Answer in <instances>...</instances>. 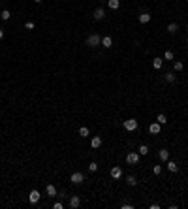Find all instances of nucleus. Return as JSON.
<instances>
[{"label":"nucleus","instance_id":"obj_1","mask_svg":"<svg viewBox=\"0 0 188 209\" xmlns=\"http://www.w3.org/2000/svg\"><path fill=\"white\" fill-rule=\"evenodd\" d=\"M100 43H102V38L98 36V34H90V36L87 38V45H89V47H98Z\"/></svg>","mask_w":188,"mask_h":209},{"label":"nucleus","instance_id":"obj_2","mask_svg":"<svg viewBox=\"0 0 188 209\" xmlns=\"http://www.w3.org/2000/svg\"><path fill=\"white\" fill-rule=\"evenodd\" d=\"M70 181L73 183V185H81V183L85 181V175L81 171H75V173H72V177H70Z\"/></svg>","mask_w":188,"mask_h":209},{"label":"nucleus","instance_id":"obj_3","mask_svg":"<svg viewBox=\"0 0 188 209\" xmlns=\"http://www.w3.org/2000/svg\"><path fill=\"white\" fill-rule=\"evenodd\" d=\"M135 128H138V121H135V119H128V121H124V130L134 132Z\"/></svg>","mask_w":188,"mask_h":209},{"label":"nucleus","instance_id":"obj_4","mask_svg":"<svg viewBox=\"0 0 188 209\" xmlns=\"http://www.w3.org/2000/svg\"><path fill=\"white\" fill-rule=\"evenodd\" d=\"M126 162H128V164H132V166L138 164V162H139V155H138V153H128V156H126Z\"/></svg>","mask_w":188,"mask_h":209},{"label":"nucleus","instance_id":"obj_5","mask_svg":"<svg viewBox=\"0 0 188 209\" xmlns=\"http://www.w3.org/2000/svg\"><path fill=\"white\" fill-rule=\"evenodd\" d=\"M111 177H113V179H120V177H122V170H120L119 166L111 168Z\"/></svg>","mask_w":188,"mask_h":209},{"label":"nucleus","instance_id":"obj_6","mask_svg":"<svg viewBox=\"0 0 188 209\" xmlns=\"http://www.w3.org/2000/svg\"><path fill=\"white\" fill-rule=\"evenodd\" d=\"M28 202H30V203H38V202H40V192H38V190H32V192L28 194Z\"/></svg>","mask_w":188,"mask_h":209},{"label":"nucleus","instance_id":"obj_7","mask_svg":"<svg viewBox=\"0 0 188 209\" xmlns=\"http://www.w3.org/2000/svg\"><path fill=\"white\" fill-rule=\"evenodd\" d=\"M79 205H81L79 196H70V207H72V209H77Z\"/></svg>","mask_w":188,"mask_h":209},{"label":"nucleus","instance_id":"obj_8","mask_svg":"<svg viewBox=\"0 0 188 209\" xmlns=\"http://www.w3.org/2000/svg\"><path fill=\"white\" fill-rule=\"evenodd\" d=\"M104 17H105V9H104V8H98V9L94 12V19H96V21H102Z\"/></svg>","mask_w":188,"mask_h":209},{"label":"nucleus","instance_id":"obj_9","mask_svg":"<svg viewBox=\"0 0 188 209\" xmlns=\"http://www.w3.org/2000/svg\"><path fill=\"white\" fill-rule=\"evenodd\" d=\"M100 145H102V137L100 136H94L92 140H90V147H92V149H98Z\"/></svg>","mask_w":188,"mask_h":209},{"label":"nucleus","instance_id":"obj_10","mask_svg":"<svg viewBox=\"0 0 188 209\" xmlns=\"http://www.w3.org/2000/svg\"><path fill=\"white\" fill-rule=\"evenodd\" d=\"M149 21H151V13H149V12H143V13L139 15V23H141V25H147Z\"/></svg>","mask_w":188,"mask_h":209},{"label":"nucleus","instance_id":"obj_11","mask_svg":"<svg viewBox=\"0 0 188 209\" xmlns=\"http://www.w3.org/2000/svg\"><path fill=\"white\" fill-rule=\"evenodd\" d=\"M158 156H160V160L167 162V160H169V151H167V149H160L158 151Z\"/></svg>","mask_w":188,"mask_h":209},{"label":"nucleus","instance_id":"obj_12","mask_svg":"<svg viewBox=\"0 0 188 209\" xmlns=\"http://www.w3.org/2000/svg\"><path fill=\"white\" fill-rule=\"evenodd\" d=\"M45 192H47V196H49V198L57 196V187H55V185H47V188H45Z\"/></svg>","mask_w":188,"mask_h":209},{"label":"nucleus","instance_id":"obj_13","mask_svg":"<svg viewBox=\"0 0 188 209\" xmlns=\"http://www.w3.org/2000/svg\"><path fill=\"white\" fill-rule=\"evenodd\" d=\"M160 123H152L151 126H149V132H151V134H160Z\"/></svg>","mask_w":188,"mask_h":209},{"label":"nucleus","instance_id":"obj_14","mask_svg":"<svg viewBox=\"0 0 188 209\" xmlns=\"http://www.w3.org/2000/svg\"><path fill=\"white\" fill-rule=\"evenodd\" d=\"M167 170L169 171H179V166H177V162H173V160H167Z\"/></svg>","mask_w":188,"mask_h":209},{"label":"nucleus","instance_id":"obj_15","mask_svg":"<svg viewBox=\"0 0 188 209\" xmlns=\"http://www.w3.org/2000/svg\"><path fill=\"white\" fill-rule=\"evenodd\" d=\"M102 45H104V47H111V45H113V40L109 36H104L102 38Z\"/></svg>","mask_w":188,"mask_h":209},{"label":"nucleus","instance_id":"obj_16","mask_svg":"<svg viewBox=\"0 0 188 209\" xmlns=\"http://www.w3.org/2000/svg\"><path fill=\"white\" fill-rule=\"evenodd\" d=\"M177 30H179V27H177V23H169V25H167V32H169V34H175Z\"/></svg>","mask_w":188,"mask_h":209},{"label":"nucleus","instance_id":"obj_17","mask_svg":"<svg viewBox=\"0 0 188 209\" xmlns=\"http://www.w3.org/2000/svg\"><path fill=\"white\" fill-rule=\"evenodd\" d=\"M162 64H164V59H154V60H152V66H154V70H160Z\"/></svg>","mask_w":188,"mask_h":209},{"label":"nucleus","instance_id":"obj_18","mask_svg":"<svg viewBox=\"0 0 188 209\" xmlns=\"http://www.w3.org/2000/svg\"><path fill=\"white\" fill-rule=\"evenodd\" d=\"M126 183H128L130 187H135V185H138V179H135L134 175H128V177H126Z\"/></svg>","mask_w":188,"mask_h":209},{"label":"nucleus","instance_id":"obj_19","mask_svg":"<svg viewBox=\"0 0 188 209\" xmlns=\"http://www.w3.org/2000/svg\"><path fill=\"white\" fill-rule=\"evenodd\" d=\"M0 17H2L4 21H8V19L12 17V13H9V9H4V12H0Z\"/></svg>","mask_w":188,"mask_h":209},{"label":"nucleus","instance_id":"obj_20","mask_svg":"<svg viewBox=\"0 0 188 209\" xmlns=\"http://www.w3.org/2000/svg\"><path fill=\"white\" fill-rule=\"evenodd\" d=\"M119 6H120L119 0H109V8L111 9H119Z\"/></svg>","mask_w":188,"mask_h":209},{"label":"nucleus","instance_id":"obj_21","mask_svg":"<svg viewBox=\"0 0 188 209\" xmlns=\"http://www.w3.org/2000/svg\"><path fill=\"white\" fill-rule=\"evenodd\" d=\"M175 79H177L175 74H166V81H167V83H175Z\"/></svg>","mask_w":188,"mask_h":209},{"label":"nucleus","instance_id":"obj_22","mask_svg":"<svg viewBox=\"0 0 188 209\" xmlns=\"http://www.w3.org/2000/svg\"><path fill=\"white\" fill-rule=\"evenodd\" d=\"M156 123H160V124H166V123H167V119H166V115H164V113H160L158 117H156Z\"/></svg>","mask_w":188,"mask_h":209},{"label":"nucleus","instance_id":"obj_23","mask_svg":"<svg viewBox=\"0 0 188 209\" xmlns=\"http://www.w3.org/2000/svg\"><path fill=\"white\" fill-rule=\"evenodd\" d=\"M79 136L81 137H87L89 136V128H87V126H81V128H79Z\"/></svg>","mask_w":188,"mask_h":209},{"label":"nucleus","instance_id":"obj_24","mask_svg":"<svg viewBox=\"0 0 188 209\" xmlns=\"http://www.w3.org/2000/svg\"><path fill=\"white\" fill-rule=\"evenodd\" d=\"M173 68H175V72H181V70H182V68H184V64H182V62H181V60H177V62L173 64Z\"/></svg>","mask_w":188,"mask_h":209},{"label":"nucleus","instance_id":"obj_25","mask_svg":"<svg viewBox=\"0 0 188 209\" xmlns=\"http://www.w3.org/2000/svg\"><path fill=\"white\" fill-rule=\"evenodd\" d=\"M164 60H173V53H171V51H166V53H164Z\"/></svg>","mask_w":188,"mask_h":209},{"label":"nucleus","instance_id":"obj_26","mask_svg":"<svg viewBox=\"0 0 188 209\" xmlns=\"http://www.w3.org/2000/svg\"><path fill=\"white\" fill-rule=\"evenodd\" d=\"M149 153V147L147 145H139V155H147Z\"/></svg>","mask_w":188,"mask_h":209},{"label":"nucleus","instance_id":"obj_27","mask_svg":"<svg viewBox=\"0 0 188 209\" xmlns=\"http://www.w3.org/2000/svg\"><path fill=\"white\" fill-rule=\"evenodd\" d=\"M96 170H98V164H96V162H90V164H89V171H96Z\"/></svg>","mask_w":188,"mask_h":209},{"label":"nucleus","instance_id":"obj_28","mask_svg":"<svg viewBox=\"0 0 188 209\" xmlns=\"http://www.w3.org/2000/svg\"><path fill=\"white\" fill-rule=\"evenodd\" d=\"M152 171H154V175H160V171H162V166H154V168H152Z\"/></svg>","mask_w":188,"mask_h":209},{"label":"nucleus","instance_id":"obj_29","mask_svg":"<svg viewBox=\"0 0 188 209\" xmlns=\"http://www.w3.org/2000/svg\"><path fill=\"white\" fill-rule=\"evenodd\" d=\"M24 27H27V28H28V30H32V28H34V23H32V21H28V23H27V25H24Z\"/></svg>","mask_w":188,"mask_h":209},{"label":"nucleus","instance_id":"obj_30","mask_svg":"<svg viewBox=\"0 0 188 209\" xmlns=\"http://www.w3.org/2000/svg\"><path fill=\"white\" fill-rule=\"evenodd\" d=\"M53 207H55V209H62L64 205H62V203H60V202H57V203H55V205H53Z\"/></svg>","mask_w":188,"mask_h":209},{"label":"nucleus","instance_id":"obj_31","mask_svg":"<svg viewBox=\"0 0 188 209\" xmlns=\"http://www.w3.org/2000/svg\"><path fill=\"white\" fill-rule=\"evenodd\" d=\"M122 209H134V205H132V203H124Z\"/></svg>","mask_w":188,"mask_h":209},{"label":"nucleus","instance_id":"obj_32","mask_svg":"<svg viewBox=\"0 0 188 209\" xmlns=\"http://www.w3.org/2000/svg\"><path fill=\"white\" fill-rule=\"evenodd\" d=\"M2 38H4V30L0 28V40H2Z\"/></svg>","mask_w":188,"mask_h":209},{"label":"nucleus","instance_id":"obj_33","mask_svg":"<svg viewBox=\"0 0 188 209\" xmlns=\"http://www.w3.org/2000/svg\"><path fill=\"white\" fill-rule=\"evenodd\" d=\"M34 2H36V4H40V2H42V0H34Z\"/></svg>","mask_w":188,"mask_h":209},{"label":"nucleus","instance_id":"obj_34","mask_svg":"<svg viewBox=\"0 0 188 209\" xmlns=\"http://www.w3.org/2000/svg\"><path fill=\"white\" fill-rule=\"evenodd\" d=\"M186 42H188V38H186Z\"/></svg>","mask_w":188,"mask_h":209},{"label":"nucleus","instance_id":"obj_35","mask_svg":"<svg viewBox=\"0 0 188 209\" xmlns=\"http://www.w3.org/2000/svg\"><path fill=\"white\" fill-rule=\"evenodd\" d=\"M186 2H188V0H186Z\"/></svg>","mask_w":188,"mask_h":209}]
</instances>
